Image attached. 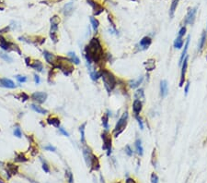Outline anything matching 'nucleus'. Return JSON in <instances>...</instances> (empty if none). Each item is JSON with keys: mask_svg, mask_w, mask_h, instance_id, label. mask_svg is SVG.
<instances>
[{"mask_svg": "<svg viewBox=\"0 0 207 183\" xmlns=\"http://www.w3.org/2000/svg\"><path fill=\"white\" fill-rule=\"evenodd\" d=\"M104 56V51L100 40L94 37L90 40L89 44L85 47V57L88 64L90 66L92 62L99 63Z\"/></svg>", "mask_w": 207, "mask_h": 183, "instance_id": "f257e3e1", "label": "nucleus"}, {"mask_svg": "<svg viewBox=\"0 0 207 183\" xmlns=\"http://www.w3.org/2000/svg\"><path fill=\"white\" fill-rule=\"evenodd\" d=\"M100 77L103 80V83H104L106 90L110 94V92L115 88V86L117 84V81H116L115 76L112 74L110 71H109L107 69H102L100 71Z\"/></svg>", "mask_w": 207, "mask_h": 183, "instance_id": "f03ea898", "label": "nucleus"}, {"mask_svg": "<svg viewBox=\"0 0 207 183\" xmlns=\"http://www.w3.org/2000/svg\"><path fill=\"white\" fill-rule=\"evenodd\" d=\"M54 67L62 70L64 74L66 76L70 75L74 70L73 62L70 59L63 57H57V62H56Z\"/></svg>", "mask_w": 207, "mask_h": 183, "instance_id": "7ed1b4c3", "label": "nucleus"}, {"mask_svg": "<svg viewBox=\"0 0 207 183\" xmlns=\"http://www.w3.org/2000/svg\"><path fill=\"white\" fill-rule=\"evenodd\" d=\"M51 31H50V36L54 44L58 42L57 38V30H58V24L60 22V19L58 16L54 15L51 18Z\"/></svg>", "mask_w": 207, "mask_h": 183, "instance_id": "20e7f679", "label": "nucleus"}, {"mask_svg": "<svg viewBox=\"0 0 207 183\" xmlns=\"http://www.w3.org/2000/svg\"><path fill=\"white\" fill-rule=\"evenodd\" d=\"M127 119H128V112H124L123 114V116L120 118V119L118 120L114 130H113V136L114 137H118L126 128V124H127Z\"/></svg>", "mask_w": 207, "mask_h": 183, "instance_id": "39448f33", "label": "nucleus"}, {"mask_svg": "<svg viewBox=\"0 0 207 183\" xmlns=\"http://www.w3.org/2000/svg\"><path fill=\"white\" fill-rule=\"evenodd\" d=\"M102 141H103V145H102V149L107 151V155H110L111 154V137L108 133V131H105L102 135Z\"/></svg>", "mask_w": 207, "mask_h": 183, "instance_id": "423d86ee", "label": "nucleus"}, {"mask_svg": "<svg viewBox=\"0 0 207 183\" xmlns=\"http://www.w3.org/2000/svg\"><path fill=\"white\" fill-rule=\"evenodd\" d=\"M31 99L37 104H43L47 99V94L43 93V92H36L31 95Z\"/></svg>", "mask_w": 207, "mask_h": 183, "instance_id": "0eeeda50", "label": "nucleus"}, {"mask_svg": "<svg viewBox=\"0 0 207 183\" xmlns=\"http://www.w3.org/2000/svg\"><path fill=\"white\" fill-rule=\"evenodd\" d=\"M83 155H84V158H85L87 166L90 168L91 167V164H92L93 157H94V155L92 154L90 148H88V146H85V147L83 148Z\"/></svg>", "mask_w": 207, "mask_h": 183, "instance_id": "6e6552de", "label": "nucleus"}, {"mask_svg": "<svg viewBox=\"0 0 207 183\" xmlns=\"http://www.w3.org/2000/svg\"><path fill=\"white\" fill-rule=\"evenodd\" d=\"M196 13H197V8L189 9V11H188V13H187V16L185 18V24H191V25H193V22H194V21H195Z\"/></svg>", "mask_w": 207, "mask_h": 183, "instance_id": "1a4fd4ad", "label": "nucleus"}, {"mask_svg": "<svg viewBox=\"0 0 207 183\" xmlns=\"http://www.w3.org/2000/svg\"><path fill=\"white\" fill-rule=\"evenodd\" d=\"M87 2L92 7L93 10H94V15H96V16H97V15H100V13L103 12L104 8L101 7L100 4H98L97 2H95L94 0H87Z\"/></svg>", "mask_w": 207, "mask_h": 183, "instance_id": "9d476101", "label": "nucleus"}, {"mask_svg": "<svg viewBox=\"0 0 207 183\" xmlns=\"http://www.w3.org/2000/svg\"><path fill=\"white\" fill-rule=\"evenodd\" d=\"M14 44H12L11 42L8 41L6 38H4L3 36H0V47H1L3 50L5 51H10L12 50Z\"/></svg>", "mask_w": 207, "mask_h": 183, "instance_id": "9b49d317", "label": "nucleus"}, {"mask_svg": "<svg viewBox=\"0 0 207 183\" xmlns=\"http://www.w3.org/2000/svg\"><path fill=\"white\" fill-rule=\"evenodd\" d=\"M43 56L45 58V60L46 62H48L49 64L53 65V66H55L56 62H57V57H55L53 54L48 52V51H44L43 52Z\"/></svg>", "mask_w": 207, "mask_h": 183, "instance_id": "f8f14e48", "label": "nucleus"}, {"mask_svg": "<svg viewBox=\"0 0 207 183\" xmlns=\"http://www.w3.org/2000/svg\"><path fill=\"white\" fill-rule=\"evenodd\" d=\"M188 67V57H186L182 61V68H181V74H180V86H183L184 81H185V75H186V70Z\"/></svg>", "mask_w": 207, "mask_h": 183, "instance_id": "ddd939ff", "label": "nucleus"}, {"mask_svg": "<svg viewBox=\"0 0 207 183\" xmlns=\"http://www.w3.org/2000/svg\"><path fill=\"white\" fill-rule=\"evenodd\" d=\"M0 85L5 87V88H8V89H14L16 88V84L9 79H0Z\"/></svg>", "mask_w": 207, "mask_h": 183, "instance_id": "4468645a", "label": "nucleus"}, {"mask_svg": "<svg viewBox=\"0 0 207 183\" xmlns=\"http://www.w3.org/2000/svg\"><path fill=\"white\" fill-rule=\"evenodd\" d=\"M73 11H74V4H73L72 2L66 3V4L65 5V7L63 8V13H64V15L66 16V17L71 16L72 13H73Z\"/></svg>", "mask_w": 207, "mask_h": 183, "instance_id": "2eb2a0df", "label": "nucleus"}, {"mask_svg": "<svg viewBox=\"0 0 207 183\" xmlns=\"http://www.w3.org/2000/svg\"><path fill=\"white\" fill-rule=\"evenodd\" d=\"M168 93V85L167 81L163 80L160 82V95L162 97H166Z\"/></svg>", "mask_w": 207, "mask_h": 183, "instance_id": "dca6fc26", "label": "nucleus"}, {"mask_svg": "<svg viewBox=\"0 0 207 183\" xmlns=\"http://www.w3.org/2000/svg\"><path fill=\"white\" fill-rule=\"evenodd\" d=\"M142 108H143V104L140 100L135 99L134 104H133V110L135 112V115H138L141 111H142Z\"/></svg>", "mask_w": 207, "mask_h": 183, "instance_id": "f3484780", "label": "nucleus"}, {"mask_svg": "<svg viewBox=\"0 0 207 183\" xmlns=\"http://www.w3.org/2000/svg\"><path fill=\"white\" fill-rule=\"evenodd\" d=\"M190 39H191V36L189 35L187 37V40H186V44H185V46H184V50L181 54V57L180 58V65L182 64V61L183 59L187 57V51H188V48H189V45H190Z\"/></svg>", "mask_w": 207, "mask_h": 183, "instance_id": "a211bd4d", "label": "nucleus"}, {"mask_svg": "<svg viewBox=\"0 0 207 183\" xmlns=\"http://www.w3.org/2000/svg\"><path fill=\"white\" fill-rule=\"evenodd\" d=\"M152 44V40L150 37H148V36H145V37H144L141 41H140V44L139 45L142 47V49H146L148 48V46H150V45Z\"/></svg>", "mask_w": 207, "mask_h": 183, "instance_id": "6ab92c4d", "label": "nucleus"}, {"mask_svg": "<svg viewBox=\"0 0 207 183\" xmlns=\"http://www.w3.org/2000/svg\"><path fill=\"white\" fill-rule=\"evenodd\" d=\"M47 123L49 125H52L55 128H60V119L58 118H55V117H50L47 119Z\"/></svg>", "mask_w": 207, "mask_h": 183, "instance_id": "aec40b11", "label": "nucleus"}, {"mask_svg": "<svg viewBox=\"0 0 207 183\" xmlns=\"http://www.w3.org/2000/svg\"><path fill=\"white\" fill-rule=\"evenodd\" d=\"M145 67L146 68V70L148 71H151L155 68L156 67V61L155 59H148L147 61L145 62Z\"/></svg>", "mask_w": 207, "mask_h": 183, "instance_id": "412c9836", "label": "nucleus"}, {"mask_svg": "<svg viewBox=\"0 0 207 183\" xmlns=\"http://www.w3.org/2000/svg\"><path fill=\"white\" fill-rule=\"evenodd\" d=\"M30 67H31L32 68L36 69L37 71H39V72H42L43 69V63H42L41 61H39V60H35L32 64H30Z\"/></svg>", "mask_w": 207, "mask_h": 183, "instance_id": "4be33fe9", "label": "nucleus"}, {"mask_svg": "<svg viewBox=\"0 0 207 183\" xmlns=\"http://www.w3.org/2000/svg\"><path fill=\"white\" fill-rule=\"evenodd\" d=\"M206 37H207V35H206V32L203 31L202 33V36H201V39H200V42H199V51L201 52L203 47H204V45H205V42H206Z\"/></svg>", "mask_w": 207, "mask_h": 183, "instance_id": "5701e85b", "label": "nucleus"}, {"mask_svg": "<svg viewBox=\"0 0 207 183\" xmlns=\"http://www.w3.org/2000/svg\"><path fill=\"white\" fill-rule=\"evenodd\" d=\"M87 123H83L80 127H79V131H80V140L82 144L86 145V139H85V128H86Z\"/></svg>", "mask_w": 207, "mask_h": 183, "instance_id": "b1692460", "label": "nucleus"}, {"mask_svg": "<svg viewBox=\"0 0 207 183\" xmlns=\"http://www.w3.org/2000/svg\"><path fill=\"white\" fill-rule=\"evenodd\" d=\"M31 108L33 109V110H34L35 112L39 113V114L44 115V114H47V113H48V111L46 110V109L43 108V107L40 106V105H31Z\"/></svg>", "mask_w": 207, "mask_h": 183, "instance_id": "393cba45", "label": "nucleus"}, {"mask_svg": "<svg viewBox=\"0 0 207 183\" xmlns=\"http://www.w3.org/2000/svg\"><path fill=\"white\" fill-rule=\"evenodd\" d=\"M135 149H136V153L139 155H143L144 154V149H143V146H142V142H141V140L137 139L135 141Z\"/></svg>", "mask_w": 207, "mask_h": 183, "instance_id": "a878e982", "label": "nucleus"}, {"mask_svg": "<svg viewBox=\"0 0 207 183\" xmlns=\"http://www.w3.org/2000/svg\"><path fill=\"white\" fill-rule=\"evenodd\" d=\"M143 80H144V78H143V77H140V78H138L137 80H133V81H131V82H130V87H131V88H133V89L137 88V87L143 82Z\"/></svg>", "mask_w": 207, "mask_h": 183, "instance_id": "bb28decb", "label": "nucleus"}, {"mask_svg": "<svg viewBox=\"0 0 207 183\" xmlns=\"http://www.w3.org/2000/svg\"><path fill=\"white\" fill-rule=\"evenodd\" d=\"M91 170H98L100 168V162L97 156L94 155L93 160H92V164H91Z\"/></svg>", "mask_w": 207, "mask_h": 183, "instance_id": "cd10ccee", "label": "nucleus"}, {"mask_svg": "<svg viewBox=\"0 0 207 183\" xmlns=\"http://www.w3.org/2000/svg\"><path fill=\"white\" fill-rule=\"evenodd\" d=\"M68 56H69V58H71L70 60L73 62V64L78 65V64L80 63V60H79V58L77 57V55L75 54L74 52H69V53H68Z\"/></svg>", "mask_w": 207, "mask_h": 183, "instance_id": "c85d7f7f", "label": "nucleus"}, {"mask_svg": "<svg viewBox=\"0 0 207 183\" xmlns=\"http://www.w3.org/2000/svg\"><path fill=\"white\" fill-rule=\"evenodd\" d=\"M178 3H179V0H172V3H171V6H170V9H169V16H170L171 18L174 16V12H175V10L177 8Z\"/></svg>", "mask_w": 207, "mask_h": 183, "instance_id": "c756f323", "label": "nucleus"}, {"mask_svg": "<svg viewBox=\"0 0 207 183\" xmlns=\"http://www.w3.org/2000/svg\"><path fill=\"white\" fill-rule=\"evenodd\" d=\"M18 168L17 166H15V165H11V164H8V173L11 174V175H14V174H17L18 173Z\"/></svg>", "mask_w": 207, "mask_h": 183, "instance_id": "7c9ffc66", "label": "nucleus"}, {"mask_svg": "<svg viewBox=\"0 0 207 183\" xmlns=\"http://www.w3.org/2000/svg\"><path fill=\"white\" fill-rule=\"evenodd\" d=\"M90 22H91V25H92V28L93 30L97 32L98 29H99V25H100V22L99 21L96 19V18H94V17H90Z\"/></svg>", "mask_w": 207, "mask_h": 183, "instance_id": "2f4dec72", "label": "nucleus"}, {"mask_svg": "<svg viewBox=\"0 0 207 183\" xmlns=\"http://www.w3.org/2000/svg\"><path fill=\"white\" fill-rule=\"evenodd\" d=\"M102 125L104 127L105 131L109 130V115L108 114L103 115V117H102Z\"/></svg>", "mask_w": 207, "mask_h": 183, "instance_id": "473e14b6", "label": "nucleus"}, {"mask_svg": "<svg viewBox=\"0 0 207 183\" xmlns=\"http://www.w3.org/2000/svg\"><path fill=\"white\" fill-rule=\"evenodd\" d=\"M135 99L139 100V99H145V93H144V90L143 89H138L135 94Z\"/></svg>", "mask_w": 207, "mask_h": 183, "instance_id": "72a5a7b5", "label": "nucleus"}, {"mask_svg": "<svg viewBox=\"0 0 207 183\" xmlns=\"http://www.w3.org/2000/svg\"><path fill=\"white\" fill-rule=\"evenodd\" d=\"M90 77L93 81H97L99 78H100V71L96 70H90Z\"/></svg>", "mask_w": 207, "mask_h": 183, "instance_id": "f704fd0d", "label": "nucleus"}, {"mask_svg": "<svg viewBox=\"0 0 207 183\" xmlns=\"http://www.w3.org/2000/svg\"><path fill=\"white\" fill-rule=\"evenodd\" d=\"M183 44H184V41L182 40V38L177 37V39L174 42V47L175 48H178V49H180L182 47Z\"/></svg>", "mask_w": 207, "mask_h": 183, "instance_id": "c9c22d12", "label": "nucleus"}, {"mask_svg": "<svg viewBox=\"0 0 207 183\" xmlns=\"http://www.w3.org/2000/svg\"><path fill=\"white\" fill-rule=\"evenodd\" d=\"M27 160H28V159L26 158V156H25L22 153L17 155V156L15 157V161H16V162H26Z\"/></svg>", "mask_w": 207, "mask_h": 183, "instance_id": "e433bc0d", "label": "nucleus"}, {"mask_svg": "<svg viewBox=\"0 0 207 183\" xmlns=\"http://www.w3.org/2000/svg\"><path fill=\"white\" fill-rule=\"evenodd\" d=\"M0 58H1L2 59H4L5 61H7V62H9V63L13 61V59L9 56H8V55H6L5 53H2V52H0Z\"/></svg>", "mask_w": 207, "mask_h": 183, "instance_id": "4c0bfd02", "label": "nucleus"}, {"mask_svg": "<svg viewBox=\"0 0 207 183\" xmlns=\"http://www.w3.org/2000/svg\"><path fill=\"white\" fill-rule=\"evenodd\" d=\"M65 177L66 178L68 179V182L69 183H73L74 182V178H73V173L69 170H66L65 171Z\"/></svg>", "mask_w": 207, "mask_h": 183, "instance_id": "58836bf2", "label": "nucleus"}, {"mask_svg": "<svg viewBox=\"0 0 207 183\" xmlns=\"http://www.w3.org/2000/svg\"><path fill=\"white\" fill-rule=\"evenodd\" d=\"M14 135L18 138H21L22 137V132L21 131L20 128H16V129L14 130Z\"/></svg>", "mask_w": 207, "mask_h": 183, "instance_id": "ea45409f", "label": "nucleus"}, {"mask_svg": "<svg viewBox=\"0 0 207 183\" xmlns=\"http://www.w3.org/2000/svg\"><path fill=\"white\" fill-rule=\"evenodd\" d=\"M186 27L185 26H183V27H181V29L180 30V32H179V34H178V37H180V38H182L183 36H184V34L186 33Z\"/></svg>", "mask_w": 207, "mask_h": 183, "instance_id": "a19ab883", "label": "nucleus"}, {"mask_svg": "<svg viewBox=\"0 0 207 183\" xmlns=\"http://www.w3.org/2000/svg\"><path fill=\"white\" fill-rule=\"evenodd\" d=\"M16 79L18 80V82H27V77H25V76L18 75V76H16Z\"/></svg>", "mask_w": 207, "mask_h": 183, "instance_id": "79ce46f5", "label": "nucleus"}, {"mask_svg": "<svg viewBox=\"0 0 207 183\" xmlns=\"http://www.w3.org/2000/svg\"><path fill=\"white\" fill-rule=\"evenodd\" d=\"M125 153H126V155H128V156H132L133 155V151H132V149H131V147L129 145H126L125 146Z\"/></svg>", "mask_w": 207, "mask_h": 183, "instance_id": "37998d69", "label": "nucleus"}, {"mask_svg": "<svg viewBox=\"0 0 207 183\" xmlns=\"http://www.w3.org/2000/svg\"><path fill=\"white\" fill-rule=\"evenodd\" d=\"M151 183H158V177L155 173H152L151 175Z\"/></svg>", "mask_w": 207, "mask_h": 183, "instance_id": "c03bdc74", "label": "nucleus"}, {"mask_svg": "<svg viewBox=\"0 0 207 183\" xmlns=\"http://www.w3.org/2000/svg\"><path fill=\"white\" fill-rule=\"evenodd\" d=\"M43 170H44V172H46V173H49V172H50L49 166H48V164H47L45 161L43 163Z\"/></svg>", "mask_w": 207, "mask_h": 183, "instance_id": "a18cd8bd", "label": "nucleus"}, {"mask_svg": "<svg viewBox=\"0 0 207 183\" xmlns=\"http://www.w3.org/2000/svg\"><path fill=\"white\" fill-rule=\"evenodd\" d=\"M135 118H136V120L138 121V124H139V126H140V129L143 130V129H144V125H143V121H142L141 118H139L138 115H135Z\"/></svg>", "mask_w": 207, "mask_h": 183, "instance_id": "49530a36", "label": "nucleus"}, {"mask_svg": "<svg viewBox=\"0 0 207 183\" xmlns=\"http://www.w3.org/2000/svg\"><path fill=\"white\" fill-rule=\"evenodd\" d=\"M44 150L50 151V152H55L56 151V148L53 147V146H52V145H47V146H45V147H44Z\"/></svg>", "mask_w": 207, "mask_h": 183, "instance_id": "de8ad7c7", "label": "nucleus"}, {"mask_svg": "<svg viewBox=\"0 0 207 183\" xmlns=\"http://www.w3.org/2000/svg\"><path fill=\"white\" fill-rule=\"evenodd\" d=\"M20 97H21V99L24 102V101H27L30 97H29V95H27V94H25V93H21V95H20Z\"/></svg>", "mask_w": 207, "mask_h": 183, "instance_id": "09e8293b", "label": "nucleus"}, {"mask_svg": "<svg viewBox=\"0 0 207 183\" xmlns=\"http://www.w3.org/2000/svg\"><path fill=\"white\" fill-rule=\"evenodd\" d=\"M58 129H59V131H60L63 135H65V136H66V137L69 136V133H68L66 131H65V130L63 129V128H58Z\"/></svg>", "mask_w": 207, "mask_h": 183, "instance_id": "8fccbe9b", "label": "nucleus"}, {"mask_svg": "<svg viewBox=\"0 0 207 183\" xmlns=\"http://www.w3.org/2000/svg\"><path fill=\"white\" fill-rule=\"evenodd\" d=\"M189 89H190V82H188L187 84H186V86H185V90H184V92H185V95H187L188 93H189Z\"/></svg>", "mask_w": 207, "mask_h": 183, "instance_id": "3c124183", "label": "nucleus"}, {"mask_svg": "<svg viewBox=\"0 0 207 183\" xmlns=\"http://www.w3.org/2000/svg\"><path fill=\"white\" fill-rule=\"evenodd\" d=\"M34 82H35V83L36 84H39L40 83V82H41V80H40V77L37 75V74H35L34 75Z\"/></svg>", "mask_w": 207, "mask_h": 183, "instance_id": "603ef678", "label": "nucleus"}, {"mask_svg": "<svg viewBox=\"0 0 207 183\" xmlns=\"http://www.w3.org/2000/svg\"><path fill=\"white\" fill-rule=\"evenodd\" d=\"M9 31V27H5V28H3L2 30H0V33H5V32H8Z\"/></svg>", "mask_w": 207, "mask_h": 183, "instance_id": "864d4df0", "label": "nucleus"}, {"mask_svg": "<svg viewBox=\"0 0 207 183\" xmlns=\"http://www.w3.org/2000/svg\"><path fill=\"white\" fill-rule=\"evenodd\" d=\"M125 183H135V179H133V178H128L126 179V182H125Z\"/></svg>", "mask_w": 207, "mask_h": 183, "instance_id": "5fc2aeb1", "label": "nucleus"}, {"mask_svg": "<svg viewBox=\"0 0 207 183\" xmlns=\"http://www.w3.org/2000/svg\"><path fill=\"white\" fill-rule=\"evenodd\" d=\"M25 61H26V65H27L28 67H30V58H25Z\"/></svg>", "mask_w": 207, "mask_h": 183, "instance_id": "6e6d98bb", "label": "nucleus"}, {"mask_svg": "<svg viewBox=\"0 0 207 183\" xmlns=\"http://www.w3.org/2000/svg\"><path fill=\"white\" fill-rule=\"evenodd\" d=\"M0 183H5V182L3 181V179H2L1 178H0Z\"/></svg>", "mask_w": 207, "mask_h": 183, "instance_id": "4d7b16f0", "label": "nucleus"}, {"mask_svg": "<svg viewBox=\"0 0 207 183\" xmlns=\"http://www.w3.org/2000/svg\"><path fill=\"white\" fill-rule=\"evenodd\" d=\"M3 165H4V163H3V162H0V167H2Z\"/></svg>", "mask_w": 207, "mask_h": 183, "instance_id": "13d9d810", "label": "nucleus"}, {"mask_svg": "<svg viewBox=\"0 0 207 183\" xmlns=\"http://www.w3.org/2000/svg\"><path fill=\"white\" fill-rule=\"evenodd\" d=\"M206 32H207V25H206Z\"/></svg>", "mask_w": 207, "mask_h": 183, "instance_id": "bf43d9fd", "label": "nucleus"}]
</instances>
